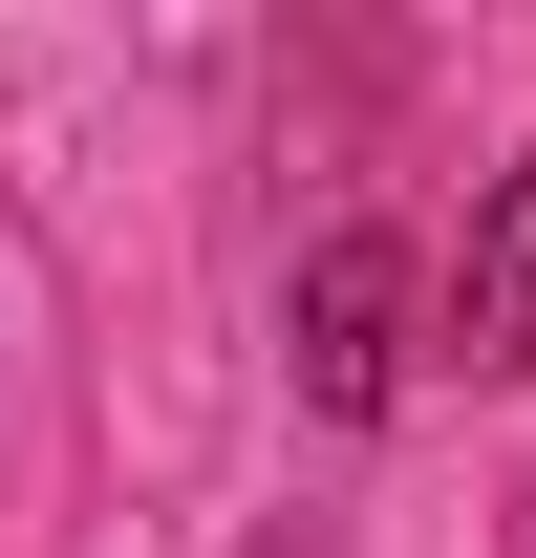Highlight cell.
<instances>
[{"mask_svg":"<svg viewBox=\"0 0 536 558\" xmlns=\"http://www.w3.org/2000/svg\"><path fill=\"white\" fill-rule=\"evenodd\" d=\"M387 301H407V258H387V236H322V258H301V387H322V409H387V387H407Z\"/></svg>","mask_w":536,"mask_h":558,"instance_id":"cell-1","label":"cell"},{"mask_svg":"<svg viewBox=\"0 0 536 558\" xmlns=\"http://www.w3.org/2000/svg\"><path fill=\"white\" fill-rule=\"evenodd\" d=\"M451 344H472V365H536V150L494 172V215H472V279H451Z\"/></svg>","mask_w":536,"mask_h":558,"instance_id":"cell-2","label":"cell"}]
</instances>
